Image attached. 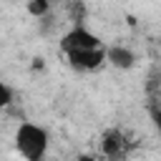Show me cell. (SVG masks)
<instances>
[{
  "label": "cell",
  "mask_w": 161,
  "mask_h": 161,
  "mask_svg": "<svg viewBox=\"0 0 161 161\" xmlns=\"http://www.w3.org/2000/svg\"><path fill=\"white\" fill-rule=\"evenodd\" d=\"M48 146H50L48 128L30 123V121H25L15 128V148L25 161H45Z\"/></svg>",
  "instance_id": "obj_1"
},
{
  "label": "cell",
  "mask_w": 161,
  "mask_h": 161,
  "mask_svg": "<svg viewBox=\"0 0 161 161\" xmlns=\"http://www.w3.org/2000/svg\"><path fill=\"white\" fill-rule=\"evenodd\" d=\"M98 146H101V153H103L106 158L118 161V158H123V156L133 148V141H131V136H128L123 128H106V131L101 133Z\"/></svg>",
  "instance_id": "obj_2"
},
{
  "label": "cell",
  "mask_w": 161,
  "mask_h": 161,
  "mask_svg": "<svg viewBox=\"0 0 161 161\" xmlns=\"http://www.w3.org/2000/svg\"><path fill=\"white\" fill-rule=\"evenodd\" d=\"M65 60L73 70L78 73H88V70H96L106 63V45H98V48H83V50H65Z\"/></svg>",
  "instance_id": "obj_3"
},
{
  "label": "cell",
  "mask_w": 161,
  "mask_h": 161,
  "mask_svg": "<svg viewBox=\"0 0 161 161\" xmlns=\"http://www.w3.org/2000/svg\"><path fill=\"white\" fill-rule=\"evenodd\" d=\"M98 45H103V40L96 35V33H91L88 28H83V25H73L68 33H63V38H60V50L65 53V50H83V48H98Z\"/></svg>",
  "instance_id": "obj_4"
},
{
  "label": "cell",
  "mask_w": 161,
  "mask_h": 161,
  "mask_svg": "<svg viewBox=\"0 0 161 161\" xmlns=\"http://www.w3.org/2000/svg\"><path fill=\"white\" fill-rule=\"evenodd\" d=\"M106 63H111L118 70H131L136 65V53L126 45H111L106 48Z\"/></svg>",
  "instance_id": "obj_5"
},
{
  "label": "cell",
  "mask_w": 161,
  "mask_h": 161,
  "mask_svg": "<svg viewBox=\"0 0 161 161\" xmlns=\"http://www.w3.org/2000/svg\"><path fill=\"white\" fill-rule=\"evenodd\" d=\"M28 13L33 18H45L50 13V0H28Z\"/></svg>",
  "instance_id": "obj_6"
},
{
  "label": "cell",
  "mask_w": 161,
  "mask_h": 161,
  "mask_svg": "<svg viewBox=\"0 0 161 161\" xmlns=\"http://www.w3.org/2000/svg\"><path fill=\"white\" fill-rule=\"evenodd\" d=\"M148 113H151L153 126H156V128H158V133H161V96L151 98V103H148Z\"/></svg>",
  "instance_id": "obj_7"
},
{
  "label": "cell",
  "mask_w": 161,
  "mask_h": 161,
  "mask_svg": "<svg viewBox=\"0 0 161 161\" xmlns=\"http://www.w3.org/2000/svg\"><path fill=\"white\" fill-rule=\"evenodd\" d=\"M10 103H13V88H10L8 83H3V80H0V111H3V108H8Z\"/></svg>",
  "instance_id": "obj_8"
},
{
  "label": "cell",
  "mask_w": 161,
  "mask_h": 161,
  "mask_svg": "<svg viewBox=\"0 0 161 161\" xmlns=\"http://www.w3.org/2000/svg\"><path fill=\"white\" fill-rule=\"evenodd\" d=\"M75 161H98V158H96V156H91V153H83V156H78Z\"/></svg>",
  "instance_id": "obj_9"
},
{
  "label": "cell",
  "mask_w": 161,
  "mask_h": 161,
  "mask_svg": "<svg viewBox=\"0 0 161 161\" xmlns=\"http://www.w3.org/2000/svg\"><path fill=\"white\" fill-rule=\"evenodd\" d=\"M156 91H158V96H161V78L156 80Z\"/></svg>",
  "instance_id": "obj_10"
}]
</instances>
